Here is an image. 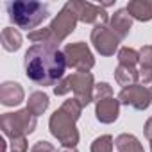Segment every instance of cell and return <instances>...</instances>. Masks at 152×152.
<instances>
[{
	"label": "cell",
	"instance_id": "cell-1",
	"mask_svg": "<svg viewBox=\"0 0 152 152\" xmlns=\"http://www.w3.org/2000/svg\"><path fill=\"white\" fill-rule=\"evenodd\" d=\"M27 79L38 86H56L64 79V72L68 68L63 50L52 48L47 45H32L23 57Z\"/></svg>",
	"mask_w": 152,
	"mask_h": 152
},
{
	"label": "cell",
	"instance_id": "cell-2",
	"mask_svg": "<svg viewBox=\"0 0 152 152\" xmlns=\"http://www.w3.org/2000/svg\"><path fill=\"white\" fill-rule=\"evenodd\" d=\"M9 20L29 32L36 31L47 18H48V6L36 0H11L6 4Z\"/></svg>",
	"mask_w": 152,
	"mask_h": 152
},
{
	"label": "cell",
	"instance_id": "cell-3",
	"mask_svg": "<svg viewBox=\"0 0 152 152\" xmlns=\"http://www.w3.org/2000/svg\"><path fill=\"white\" fill-rule=\"evenodd\" d=\"M93 90H95V79L90 72H73L72 75L61 79L54 86V95L63 97L73 91V97L83 104V107H86L90 102H93Z\"/></svg>",
	"mask_w": 152,
	"mask_h": 152
},
{
	"label": "cell",
	"instance_id": "cell-4",
	"mask_svg": "<svg viewBox=\"0 0 152 152\" xmlns=\"http://www.w3.org/2000/svg\"><path fill=\"white\" fill-rule=\"evenodd\" d=\"M36 127H38V116H34L27 107L15 113H4L0 116V129L9 140L32 134Z\"/></svg>",
	"mask_w": 152,
	"mask_h": 152
},
{
	"label": "cell",
	"instance_id": "cell-5",
	"mask_svg": "<svg viewBox=\"0 0 152 152\" xmlns=\"http://www.w3.org/2000/svg\"><path fill=\"white\" fill-rule=\"evenodd\" d=\"M48 129H50V134L66 148H75L79 143V131L75 127V120L64 113L61 107L56 109L52 115H50V120H48Z\"/></svg>",
	"mask_w": 152,
	"mask_h": 152
},
{
	"label": "cell",
	"instance_id": "cell-6",
	"mask_svg": "<svg viewBox=\"0 0 152 152\" xmlns=\"http://www.w3.org/2000/svg\"><path fill=\"white\" fill-rule=\"evenodd\" d=\"M63 54H64L66 64L77 72H90L95 66V57L84 41L68 43L63 48Z\"/></svg>",
	"mask_w": 152,
	"mask_h": 152
},
{
	"label": "cell",
	"instance_id": "cell-7",
	"mask_svg": "<svg viewBox=\"0 0 152 152\" xmlns=\"http://www.w3.org/2000/svg\"><path fill=\"white\" fill-rule=\"evenodd\" d=\"M77 22H79L77 15H75V11L72 9V6L66 2V4L63 6V9L56 15V18L50 22L48 29H50L54 39H56L57 43H61V41H64V39L75 31Z\"/></svg>",
	"mask_w": 152,
	"mask_h": 152
},
{
	"label": "cell",
	"instance_id": "cell-8",
	"mask_svg": "<svg viewBox=\"0 0 152 152\" xmlns=\"http://www.w3.org/2000/svg\"><path fill=\"white\" fill-rule=\"evenodd\" d=\"M120 41H122V39L111 31L109 23H99V25H95L93 31H91V43H93L95 50H97L100 56H104V57L115 56V52L120 50V48H118Z\"/></svg>",
	"mask_w": 152,
	"mask_h": 152
},
{
	"label": "cell",
	"instance_id": "cell-9",
	"mask_svg": "<svg viewBox=\"0 0 152 152\" xmlns=\"http://www.w3.org/2000/svg\"><path fill=\"white\" fill-rule=\"evenodd\" d=\"M68 4L75 11L79 22H83V23H93V25L109 23V16L102 6H95L91 2H83V0H73V2H68Z\"/></svg>",
	"mask_w": 152,
	"mask_h": 152
},
{
	"label": "cell",
	"instance_id": "cell-10",
	"mask_svg": "<svg viewBox=\"0 0 152 152\" xmlns=\"http://www.w3.org/2000/svg\"><path fill=\"white\" fill-rule=\"evenodd\" d=\"M120 104L134 107L136 111H145L150 106V97H148V88L143 84H132L127 88H122V91L116 97Z\"/></svg>",
	"mask_w": 152,
	"mask_h": 152
},
{
	"label": "cell",
	"instance_id": "cell-11",
	"mask_svg": "<svg viewBox=\"0 0 152 152\" xmlns=\"http://www.w3.org/2000/svg\"><path fill=\"white\" fill-rule=\"evenodd\" d=\"M120 100L115 99V97H109V99H104V100H99L95 102V116L100 124H113L118 120V115H120Z\"/></svg>",
	"mask_w": 152,
	"mask_h": 152
},
{
	"label": "cell",
	"instance_id": "cell-12",
	"mask_svg": "<svg viewBox=\"0 0 152 152\" xmlns=\"http://www.w3.org/2000/svg\"><path fill=\"white\" fill-rule=\"evenodd\" d=\"M23 99H25V91H23L22 84L13 83V81H6L0 84V104L2 106L13 107V106L22 104Z\"/></svg>",
	"mask_w": 152,
	"mask_h": 152
},
{
	"label": "cell",
	"instance_id": "cell-13",
	"mask_svg": "<svg viewBox=\"0 0 152 152\" xmlns=\"http://www.w3.org/2000/svg\"><path fill=\"white\" fill-rule=\"evenodd\" d=\"M109 27L120 39H125L132 29V16L127 13L125 7L118 9V11H115V15L109 16Z\"/></svg>",
	"mask_w": 152,
	"mask_h": 152
},
{
	"label": "cell",
	"instance_id": "cell-14",
	"mask_svg": "<svg viewBox=\"0 0 152 152\" xmlns=\"http://www.w3.org/2000/svg\"><path fill=\"white\" fill-rule=\"evenodd\" d=\"M125 9L132 16V20H138V22L152 20V0H131L125 6Z\"/></svg>",
	"mask_w": 152,
	"mask_h": 152
},
{
	"label": "cell",
	"instance_id": "cell-15",
	"mask_svg": "<svg viewBox=\"0 0 152 152\" xmlns=\"http://www.w3.org/2000/svg\"><path fill=\"white\" fill-rule=\"evenodd\" d=\"M0 41H2L4 50L16 52V50H20L23 38H22V34H20L18 29H15V27H4L2 34H0Z\"/></svg>",
	"mask_w": 152,
	"mask_h": 152
},
{
	"label": "cell",
	"instance_id": "cell-16",
	"mask_svg": "<svg viewBox=\"0 0 152 152\" xmlns=\"http://www.w3.org/2000/svg\"><path fill=\"white\" fill-rule=\"evenodd\" d=\"M138 79H140V70L132 68V66H124V64H118L115 68V81L127 88V86H132V84H138Z\"/></svg>",
	"mask_w": 152,
	"mask_h": 152
},
{
	"label": "cell",
	"instance_id": "cell-17",
	"mask_svg": "<svg viewBox=\"0 0 152 152\" xmlns=\"http://www.w3.org/2000/svg\"><path fill=\"white\" fill-rule=\"evenodd\" d=\"M115 147L118 148V152H145L140 140L134 134H129V132L118 134L115 138Z\"/></svg>",
	"mask_w": 152,
	"mask_h": 152
},
{
	"label": "cell",
	"instance_id": "cell-18",
	"mask_svg": "<svg viewBox=\"0 0 152 152\" xmlns=\"http://www.w3.org/2000/svg\"><path fill=\"white\" fill-rule=\"evenodd\" d=\"M50 106V100H48V95L43 93V91H34L29 95V100H27V109L34 115V116H39L43 115Z\"/></svg>",
	"mask_w": 152,
	"mask_h": 152
},
{
	"label": "cell",
	"instance_id": "cell-19",
	"mask_svg": "<svg viewBox=\"0 0 152 152\" xmlns=\"http://www.w3.org/2000/svg\"><path fill=\"white\" fill-rule=\"evenodd\" d=\"M138 63H140V52L138 50H134L131 47H122L118 50V64L136 68Z\"/></svg>",
	"mask_w": 152,
	"mask_h": 152
},
{
	"label": "cell",
	"instance_id": "cell-20",
	"mask_svg": "<svg viewBox=\"0 0 152 152\" xmlns=\"http://www.w3.org/2000/svg\"><path fill=\"white\" fill-rule=\"evenodd\" d=\"M113 147H115V140L111 134H102L99 138L93 140L90 150L91 152H113Z\"/></svg>",
	"mask_w": 152,
	"mask_h": 152
},
{
	"label": "cell",
	"instance_id": "cell-21",
	"mask_svg": "<svg viewBox=\"0 0 152 152\" xmlns=\"http://www.w3.org/2000/svg\"><path fill=\"white\" fill-rule=\"evenodd\" d=\"M61 109H63L64 113H68L75 122H77V120L81 118V115H83V109H84V107H83V104H81L77 99L73 97V99L64 100V102H63V106H61Z\"/></svg>",
	"mask_w": 152,
	"mask_h": 152
},
{
	"label": "cell",
	"instance_id": "cell-22",
	"mask_svg": "<svg viewBox=\"0 0 152 152\" xmlns=\"http://www.w3.org/2000/svg\"><path fill=\"white\" fill-rule=\"evenodd\" d=\"M109 97H113L111 84H107V83H97L95 90H93V102H99V100H104V99H109Z\"/></svg>",
	"mask_w": 152,
	"mask_h": 152
},
{
	"label": "cell",
	"instance_id": "cell-23",
	"mask_svg": "<svg viewBox=\"0 0 152 152\" xmlns=\"http://www.w3.org/2000/svg\"><path fill=\"white\" fill-rule=\"evenodd\" d=\"M138 52H140V68H152V45H145Z\"/></svg>",
	"mask_w": 152,
	"mask_h": 152
},
{
	"label": "cell",
	"instance_id": "cell-24",
	"mask_svg": "<svg viewBox=\"0 0 152 152\" xmlns=\"http://www.w3.org/2000/svg\"><path fill=\"white\" fill-rule=\"evenodd\" d=\"M9 147H11L9 152H27V148H29L27 136H22V138H15V140H11Z\"/></svg>",
	"mask_w": 152,
	"mask_h": 152
},
{
	"label": "cell",
	"instance_id": "cell-25",
	"mask_svg": "<svg viewBox=\"0 0 152 152\" xmlns=\"http://www.w3.org/2000/svg\"><path fill=\"white\" fill-rule=\"evenodd\" d=\"M31 152H56V148H54V145H52L50 141L39 140V141H36V143L32 145Z\"/></svg>",
	"mask_w": 152,
	"mask_h": 152
},
{
	"label": "cell",
	"instance_id": "cell-26",
	"mask_svg": "<svg viewBox=\"0 0 152 152\" xmlns=\"http://www.w3.org/2000/svg\"><path fill=\"white\" fill-rule=\"evenodd\" d=\"M140 79L143 84H152V68H140Z\"/></svg>",
	"mask_w": 152,
	"mask_h": 152
},
{
	"label": "cell",
	"instance_id": "cell-27",
	"mask_svg": "<svg viewBox=\"0 0 152 152\" xmlns=\"http://www.w3.org/2000/svg\"><path fill=\"white\" fill-rule=\"evenodd\" d=\"M56 152H77V148H66V147H63L61 150H56Z\"/></svg>",
	"mask_w": 152,
	"mask_h": 152
},
{
	"label": "cell",
	"instance_id": "cell-28",
	"mask_svg": "<svg viewBox=\"0 0 152 152\" xmlns=\"http://www.w3.org/2000/svg\"><path fill=\"white\" fill-rule=\"evenodd\" d=\"M148 97H150V104H152V86H148Z\"/></svg>",
	"mask_w": 152,
	"mask_h": 152
},
{
	"label": "cell",
	"instance_id": "cell-29",
	"mask_svg": "<svg viewBox=\"0 0 152 152\" xmlns=\"http://www.w3.org/2000/svg\"><path fill=\"white\" fill-rule=\"evenodd\" d=\"M150 150H152V140H150Z\"/></svg>",
	"mask_w": 152,
	"mask_h": 152
}]
</instances>
